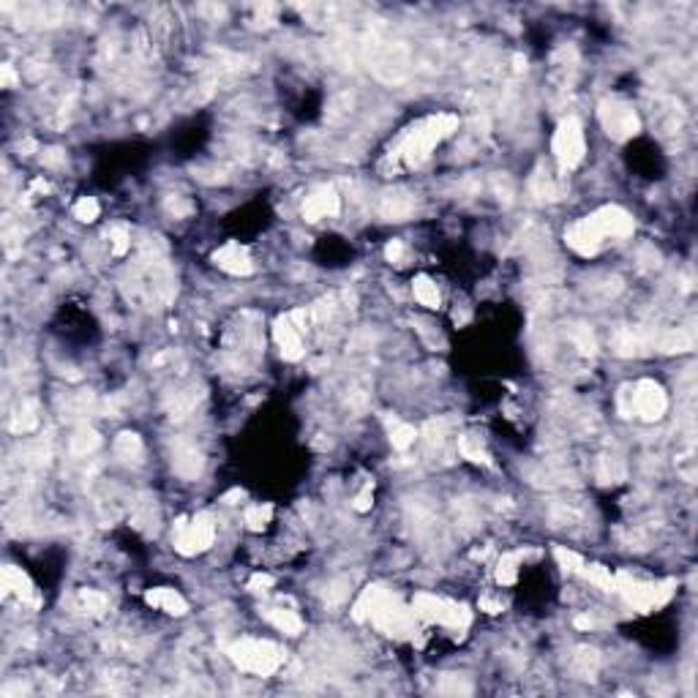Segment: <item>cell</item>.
I'll return each mask as SVG.
<instances>
[{
	"mask_svg": "<svg viewBox=\"0 0 698 698\" xmlns=\"http://www.w3.org/2000/svg\"><path fill=\"white\" fill-rule=\"evenodd\" d=\"M352 616L358 622H371L377 628L387 633V636H396V638H406L415 633V625H418V616L412 606H404L401 600L390 589L384 587H368L363 589V594L358 597L355 609H352Z\"/></svg>",
	"mask_w": 698,
	"mask_h": 698,
	"instance_id": "6da1fadb",
	"label": "cell"
},
{
	"mask_svg": "<svg viewBox=\"0 0 698 698\" xmlns=\"http://www.w3.org/2000/svg\"><path fill=\"white\" fill-rule=\"evenodd\" d=\"M455 126H458V118H453V115H436V118L418 123L406 134V140L396 150V156L401 158L406 167H420L426 158L431 156V150H434L439 142L453 134Z\"/></svg>",
	"mask_w": 698,
	"mask_h": 698,
	"instance_id": "7a4b0ae2",
	"label": "cell"
},
{
	"mask_svg": "<svg viewBox=\"0 0 698 698\" xmlns=\"http://www.w3.org/2000/svg\"><path fill=\"white\" fill-rule=\"evenodd\" d=\"M229 658L238 668L257 677H270L284 665V649L260 638H240L229 646Z\"/></svg>",
	"mask_w": 698,
	"mask_h": 698,
	"instance_id": "3957f363",
	"label": "cell"
},
{
	"mask_svg": "<svg viewBox=\"0 0 698 698\" xmlns=\"http://www.w3.org/2000/svg\"><path fill=\"white\" fill-rule=\"evenodd\" d=\"M614 592H619L636 611H655L674 594V581H638L630 573H614Z\"/></svg>",
	"mask_w": 698,
	"mask_h": 698,
	"instance_id": "277c9868",
	"label": "cell"
},
{
	"mask_svg": "<svg viewBox=\"0 0 698 698\" xmlns=\"http://www.w3.org/2000/svg\"><path fill=\"white\" fill-rule=\"evenodd\" d=\"M412 611L420 622H428V625H445V628L453 630H467L472 622V611L464 603H453V600H445V597H436V594L420 592L412 600Z\"/></svg>",
	"mask_w": 698,
	"mask_h": 698,
	"instance_id": "5b68a950",
	"label": "cell"
},
{
	"mask_svg": "<svg viewBox=\"0 0 698 698\" xmlns=\"http://www.w3.org/2000/svg\"><path fill=\"white\" fill-rule=\"evenodd\" d=\"M216 541V521L208 513H199L196 519H180L174 524V548L183 557H194L199 551L210 548Z\"/></svg>",
	"mask_w": 698,
	"mask_h": 698,
	"instance_id": "8992f818",
	"label": "cell"
},
{
	"mask_svg": "<svg viewBox=\"0 0 698 698\" xmlns=\"http://www.w3.org/2000/svg\"><path fill=\"white\" fill-rule=\"evenodd\" d=\"M551 150L554 158L559 161L562 170H576L578 164L587 156V140H584V128L576 118H567V121L559 123L554 142H551Z\"/></svg>",
	"mask_w": 698,
	"mask_h": 698,
	"instance_id": "52a82bcc",
	"label": "cell"
},
{
	"mask_svg": "<svg viewBox=\"0 0 698 698\" xmlns=\"http://www.w3.org/2000/svg\"><path fill=\"white\" fill-rule=\"evenodd\" d=\"M600 123H603L606 134L616 142H628L641 131V121H638L633 104L622 101V99H606L600 104Z\"/></svg>",
	"mask_w": 698,
	"mask_h": 698,
	"instance_id": "ba28073f",
	"label": "cell"
},
{
	"mask_svg": "<svg viewBox=\"0 0 698 698\" xmlns=\"http://www.w3.org/2000/svg\"><path fill=\"white\" fill-rule=\"evenodd\" d=\"M665 409H668V396H665V390L658 382L644 380V382H638L633 387V393H630V406H628L630 415H638L641 420H649V423H652V420L663 418Z\"/></svg>",
	"mask_w": 698,
	"mask_h": 698,
	"instance_id": "9c48e42d",
	"label": "cell"
},
{
	"mask_svg": "<svg viewBox=\"0 0 698 698\" xmlns=\"http://www.w3.org/2000/svg\"><path fill=\"white\" fill-rule=\"evenodd\" d=\"M589 218H592V224L597 227V232L603 235V240L606 238H628V235H633V218H630V213L616 208V205H606V208L594 210Z\"/></svg>",
	"mask_w": 698,
	"mask_h": 698,
	"instance_id": "30bf717a",
	"label": "cell"
},
{
	"mask_svg": "<svg viewBox=\"0 0 698 698\" xmlns=\"http://www.w3.org/2000/svg\"><path fill=\"white\" fill-rule=\"evenodd\" d=\"M565 240H567V245H570L576 254H581V257H594V254L600 251V245H603V235L597 232V227L592 224V218L587 216V218H578L576 224L567 227Z\"/></svg>",
	"mask_w": 698,
	"mask_h": 698,
	"instance_id": "8fae6325",
	"label": "cell"
},
{
	"mask_svg": "<svg viewBox=\"0 0 698 698\" xmlns=\"http://www.w3.org/2000/svg\"><path fill=\"white\" fill-rule=\"evenodd\" d=\"M341 210V199L333 186H322L316 189L311 196H306L303 202V218L306 221H319V218H328V216H336Z\"/></svg>",
	"mask_w": 698,
	"mask_h": 698,
	"instance_id": "7c38bea8",
	"label": "cell"
},
{
	"mask_svg": "<svg viewBox=\"0 0 698 698\" xmlns=\"http://www.w3.org/2000/svg\"><path fill=\"white\" fill-rule=\"evenodd\" d=\"M213 260H216V265H218L221 270H227L232 276H248V273L254 270L251 257H248V251H245L240 243L221 245V248L213 254Z\"/></svg>",
	"mask_w": 698,
	"mask_h": 698,
	"instance_id": "4fadbf2b",
	"label": "cell"
},
{
	"mask_svg": "<svg viewBox=\"0 0 698 698\" xmlns=\"http://www.w3.org/2000/svg\"><path fill=\"white\" fill-rule=\"evenodd\" d=\"M145 600L153 606V609L164 611V614H172V616H183L189 611V603L183 600V594H177L170 587H156L145 594Z\"/></svg>",
	"mask_w": 698,
	"mask_h": 698,
	"instance_id": "5bb4252c",
	"label": "cell"
},
{
	"mask_svg": "<svg viewBox=\"0 0 698 698\" xmlns=\"http://www.w3.org/2000/svg\"><path fill=\"white\" fill-rule=\"evenodd\" d=\"M3 589H6V594H17L19 600H33V584L14 565H9L3 570Z\"/></svg>",
	"mask_w": 698,
	"mask_h": 698,
	"instance_id": "9a60e30c",
	"label": "cell"
},
{
	"mask_svg": "<svg viewBox=\"0 0 698 698\" xmlns=\"http://www.w3.org/2000/svg\"><path fill=\"white\" fill-rule=\"evenodd\" d=\"M265 619H267L276 630L287 633V636H297V633L303 630V619L289 609H267L265 611Z\"/></svg>",
	"mask_w": 698,
	"mask_h": 698,
	"instance_id": "2e32d148",
	"label": "cell"
},
{
	"mask_svg": "<svg viewBox=\"0 0 698 698\" xmlns=\"http://www.w3.org/2000/svg\"><path fill=\"white\" fill-rule=\"evenodd\" d=\"M521 559H524V551H510V554H502V559L497 562V584H502V587H510V584H516L519 581V567H521Z\"/></svg>",
	"mask_w": 698,
	"mask_h": 698,
	"instance_id": "e0dca14e",
	"label": "cell"
},
{
	"mask_svg": "<svg viewBox=\"0 0 698 698\" xmlns=\"http://www.w3.org/2000/svg\"><path fill=\"white\" fill-rule=\"evenodd\" d=\"M412 289H415V297H418L420 306H428V309L439 306V289H436V284L428 276H418Z\"/></svg>",
	"mask_w": 698,
	"mask_h": 698,
	"instance_id": "ac0fdd59",
	"label": "cell"
},
{
	"mask_svg": "<svg viewBox=\"0 0 698 698\" xmlns=\"http://www.w3.org/2000/svg\"><path fill=\"white\" fill-rule=\"evenodd\" d=\"M578 573L587 578L589 584H594V587L611 589V592H614V573H611L609 567H603V565H587V562H584V567H581Z\"/></svg>",
	"mask_w": 698,
	"mask_h": 698,
	"instance_id": "d6986e66",
	"label": "cell"
},
{
	"mask_svg": "<svg viewBox=\"0 0 698 698\" xmlns=\"http://www.w3.org/2000/svg\"><path fill=\"white\" fill-rule=\"evenodd\" d=\"M115 453L121 455V458H126V461H131V458H137V455L142 453V442H140V436L137 434H121L118 439H115Z\"/></svg>",
	"mask_w": 698,
	"mask_h": 698,
	"instance_id": "ffe728a7",
	"label": "cell"
},
{
	"mask_svg": "<svg viewBox=\"0 0 698 698\" xmlns=\"http://www.w3.org/2000/svg\"><path fill=\"white\" fill-rule=\"evenodd\" d=\"M270 516H273V507L270 505L248 507V510H245V526L254 529V532H260V529H265V526L270 524Z\"/></svg>",
	"mask_w": 698,
	"mask_h": 698,
	"instance_id": "44dd1931",
	"label": "cell"
},
{
	"mask_svg": "<svg viewBox=\"0 0 698 698\" xmlns=\"http://www.w3.org/2000/svg\"><path fill=\"white\" fill-rule=\"evenodd\" d=\"M415 439H418V431H415V426H409V423H399V426H393V431H390V442H393L396 450H406L409 445H415Z\"/></svg>",
	"mask_w": 698,
	"mask_h": 698,
	"instance_id": "7402d4cb",
	"label": "cell"
},
{
	"mask_svg": "<svg viewBox=\"0 0 698 698\" xmlns=\"http://www.w3.org/2000/svg\"><path fill=\"white\" fill-rule=\"evenodd\" d=\"M458 450L464 453V458H470L475 464H480V461H486V450H483V445H480V439L472 434H464L458 439Z\"/></svg>",
	"mask_w": 698,
	"mask_h": 698,
	"instance_id": "603a6c76",
	"label": "cell"
},
{
	"mask_svg": "<svg viewBox=\"0 0 698 698\" xmlns=\"http://www.w3.org/2000/svg\"><path fill=\"white\" fill-rule=\"evenodd\" d=\"M532 192H535L538 199H557L559 186L554 183V177H551V174L538 172L535 174V180H532Z\"/></svg>",
	"mask_w": 698,
	"mask_h": 698,
	"instance_id": "cb8c5ba5",
	"label": "cell"
},
{
	"mask_svg": "<svg viewBox=\"0 0 698 698\" xmlns=\"http://www.w3.org/2000/svg\"><path fill=\"white\" fill-rule=\"evenodd\" d=\"M690 344H693V338H690L687 333L671 331V333H665L663 336L660 349H663V352H685V349H690Z\"/></svg>",
	"mask_w": 698,
	"mask_h": 698,
	"instance_id": "d4e9b609",
	"label": "cell"
},
{
	"mask_svg": "<svg viewBox=\"0 0 698 698\" xmlns=\"http://www.w3.org/2000/svg\"><path fill=\"white\" fill-rule=\"evenodd\" d=\"M79 600H82V606L87 609V614H93V616H99V614H104L106 606H109V600H106V594L96 592V589H85V592L79 594Z\"/></svg>",
	"mask_w": 698,
	"mask_h": 698,
	"instance_id": "484cf974",
	"label": "cell"
},
{
	"mask_svg": "<svg viewBox=\"0 0 698 698\" xmlns=\"http://www.w3.org/2000/svg\"><path fill=\"white\" fill-rule=\"evenodd\" d=\"M74 218H77V221H85V224L96 221V218H99V202H96L93 196H82V199L74 205Z\"/></svg>",
	"mask_w": 698,
	"mask_h": 698,
	"instance_id": "4316f807",
	"label": "cell"
},
{
	"mask_svg": "<svg viewBox=\"0 0 698 698\" xmlns=\"http://www.w3.org/2000/svg\"><path fill=\"white\" fill-rule=\"evenodd\" d=\"M554 557H557L559 567H562L565 573H578V570L584 567V559L578 557L576 551H570V548H557Z\"/></svg>",
	"mask_w": 698,
	"mask_h": 698,
	"instance_id": "83f0119b",
	"label": "cell"
},
{
	"mask_svg": "<svg viewBox=\"0 0 698 698\" xmlns=\"http://www.w3.org/2000/svg\"><path fill=\"white\" fill-rule=\"evenodd\" d=\"M109 248H112L115 257H123V254L131 248V235H128V229L126 227L112 229V232H109Z\"/></svg>",
	"mask_w": 698,
	"mask_h": 698,
	"instance_id": "f1b7e54d",
	"label": "cell"
},
{
	"mask_svg": "<svg viewBox=\"0 0 698 698\" xmlns=\"http://www.w3.org/2000/svg\"><path fill=\"white\" fill-rule=\"evenodd\" d=\"M96 445H99V434L96 431H79V434L74 436V442H71V450L82 455V453H90Z\"/></svg>",
	"mask_w": 698,
	"mask_h": 698,
	"instance_id": "f546056e",
	"label": "cell"
},
{
	"mask_svg": "<svg viewBox=\"0 0 698 698\" xmlns=\"http://www.w3.org/2000/svg\"><path fill=\"white\" fill-rule=\"evenodd\" d=\"M35 423H38V418L33 415V409H28V406H25V409H19V415L14 418L11 428H14V431H31Z\"/></svg>",
	"mask_w": 698,
	"mask_h": 698,
	"instance_id": "4dcf8cb0",
	"label": "cell"
},
{
	"mask_svg": "<svg viewBox=\"0 0 698 698\" xmlns=\"http://www.w3.org/2000/svg\"><path fill=\"white\" fill-rule=\"evenodd\" d=\"M573 338H576V344L581 352H589V355L594 352V338H592V333H589V328L578 325L576 331H573Z\"/></svg>",
	"mask_w": 698,
	"mask_h": 698,
	"instance_id": "1f68e13d",
	"label": "cell"
},
{
	"mask_svg": "<svg viewBox=\"0 0 698 698\" xmlns=\"http://www.w3.org/2000/svg\"><path fill=\"white\" fill-rule=\"evenodd\" d=\"M270 587H273V578L262 576V573H257V576L248 581V589H251V592H267Z\"/></svg>",
	"mask_w": 698,
	"mask_h": 698,
	"instance_id": "d6a6232c",
	"label": "cell"
},
{
	"mask_svg": "<svg viewBox=\"0 0 698 698\" xmlns=\"http://www.w3.org/2000/svg\"><path fill=\"white\" fill-rule=\"evenodd\" d=\"M384 254H387V260H390V262H401V257H404V243H401V240H393V243L384 248Z\"/></svg>",
	"mask_w": 698,
	"mask_h": 698,
	"instance_id": "836d02e7",
	"label": "cell"
},
{
	"mask_svg": "<svg viewBox=\"0 0 698 698\" xmlns=\"http://www.w3.org/2000/svg\"><path fill=\"white\" fill-rule=\"evenodd\" d=\"M368 507H371V489H366L358 499H355V510H360V513H366Z\"/></svg>",
	"mask_w": 698,
	"mask_h": 698,
	"instance_id": "e575fe53",
	"label": "cell"
},
{
	"mask_svg": "<svg viewBox=\"0 0 698 698\" xmlns=\"http://www.w3.org/2000/svg\"><path fill=\"white\" fill-rule=\"evenodd\" d=\"M17 82V77H14V71H11V66H3V85L6 87H11Z\"/></svg>",
	"mask_w": 698,
	"mask_h": 698,
	"instance_id": "d590c367",
	"label": "cell"
},
{
	"mask_svg": "<svg viewBox=\"0 0 698 698\" xmlns=\"http://www.w3.org/2000/svg\"><path fill=\"white\" fill-rule=\"evenodd\" d=\"M592 625H594L592 616H578V619H576V628H581V630L592 628Z\"/></svg>",
	"mask_w": 698,
	"mask_h": 698,
	"instance_id": "8d00e7d4",
	"label": "cell"
}]
</instances>
